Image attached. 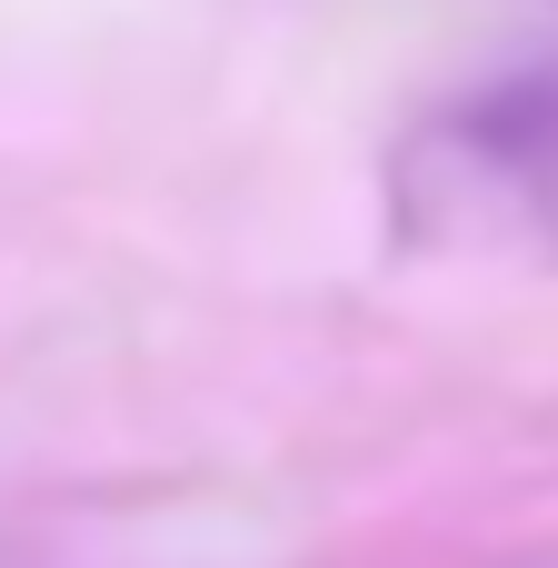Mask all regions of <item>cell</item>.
<instances>
[{"mask_svg":"<svg viewBox=\"0 0 558 568\" xmlns=\"http://www.w3.org/2000/svg\"><path fill=\"white\" fill-rule=\"evenodd\" d=\"M419 240H519L558 260V60H519L439 100L389 160Z\"/></svg>","mask_w":558,"mask_h":568,"instance_id":"obj_1","label":"cell"}]
</instances>
